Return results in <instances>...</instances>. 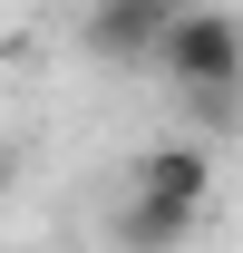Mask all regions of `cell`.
I'll use <instances>...</instances> for the list:
<instances>
[{
  "label": "cell",
  "mask_w": 243,
  "mask_h": 253,
  "mask_svg": "<svg viewBox=\"0 0 243 253\" xmlns=\"http://www.w3.org/2000/svg\"><path fill=\"white\" fill-rule=\"evenodd\" d=\"M156 68L185 97H234L243 88V20L234 10H204V0H175V20L156 39Z\"/></svg>",
  "instance_id": "6da1fadb"
},
{
  "label": "cell",
  "mask_w": 243,
  "mask_h": 253,
  "mask_svg": "<svg viewBox=\"0 0 243 253\" xmlns=\"http://www.w3.org/2000/svg\"><path fill=\"white\" fill-rule=\"evenodd\" d=\"M165 20H175V0H88V49L97 59H156V39H165Z\"/></svg>",
  "instance_id": "7a4b0ae2"
},
{
  "label": "cell",
  "mask_w": 243,
  "mask_h": 253,
  "mask_svg": "<svg viewBox=\"0 0 243 253\" xmlns=\"http://www.w3.org/2000/svg\"><path fill=\"white\" fill-rule=\"evenodd\" d=\"M126 185L175 195V205H204V195H214V146H204V136H165V146H146V156L126 166Z\"/></svg>",
  "instance_id": "3957f363"
},
{
  "label": "cell",
  "mask_w": 243,
  "mask_h": 253,
  "mask_svg": "<svg viewBox=\"0 0 243 253\" xmlns=\"http://www.w3.org/2000/svg\"><path fill=\"white\" fill-rule=\"evenodd\" d=\"M195 214H204V205H175V195L126 185V195H117V214H107V234H117L126 253H165V244H185V234H195Z\"/></svg>",
  "instance_id": "277c9868"
}]
</instances>
